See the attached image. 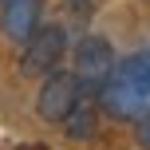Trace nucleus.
Masks as SVG:
<instances>
[{
	"mask_svg": "<svg viewBox=\"0 0 150 150\" xmlns=\"http://www.w3.org/2000/svg\"><path fill=\"white\" fill-rule=\"evenodd\" d=\"M115 63L119 59H115V47L107 36H79L71 44V71L79 79V87L91 95H99V87L111 79Z\"/></svg>",
	"mask_w": 150,
	"mask_h": 150,
	"instance_id": "3",
	"label": "nucleus"
},
{
	"mask_svg": "<svg viewBox=\"0 0 150 150\" xmlns=\"http://www.w3.org/2000/svg\"><path fill=\"white\" fill-rule=\"evenodd\" d=\"M44 20V0H0V36L12 44H28Z\"/></svg>",
	"mask_w": 150,
	"mask_h": 150,
	"instance_id": "5",
	"label": "nucleus"
},
{
	"mask_svg": "<svg viewBox=\"0 0 150 150\" xmlns=\"http://www.w3.org/2000/svg\"><path fill=\"white\" fill-rule=\"evenodd\" d=\"M99 95H91V91H83V99L75 103V111L63 119V130H67L71 138H91L95 134V122H99Z\"/></svg>",
	"mask_w": 150,
	"mask_h": 150,
	"instance_id": "6",
	"label": "nucleus"
},
{
	"mask_svg": "<svg viewBox=\"0 0 150 150\" xmlns=\"http://www.w3.org/2000/svg\"><path fill=\"white\" fill-rule=\"evenodd\" d=\"M83 99V87L79 79H75V71H52L44 75V83H40V95H36V115L44 122H55V127H63V119L75 111V103Z\"/></svg>",
	"mask_w": 150,
	"mask_h": 150,
	"instance_id": "4",
	"label": "nucleus"
},
{
	"mask_svg": "<svg viewBox=\"0 0 150 150\" xmlns=\"http://www.w3.org/2000/svg\"><path fill=\"white\" fill-rule=\"evenodd\" d=\"M67 55H71L67 28H63V24H40V28L32 32V40L24 44V52H20V71L28 75V79H44V75L59 71Z\"/></svg>",
	"mask_w": 150,
	"mask_h": 150,
	"instance_id": "2",
	"label": "nucleus"
},
{
	"mask_svg": "<svg viewBox=\"0 0 150 150\" xmlns=\"http://www.w3.org/2000/svg\"><path fill=\"white\" fill-rule=\"evenodd\" d=\"M146 103H150V47L146 52H130L127 59H119L111 79L99 87L103 115H111L119 122H134Z\"/></svg>",
	"mask_w": 150,
	"mask_h": 150,
	"instance_id": "1",
	"label": "nucleus"
},
{
	"mask_svg": "<svg viewBox=\"0 0 150 150\" xmlns=\"http://www.w3.org/2000/svg\"><path fill=\"white\" fill-rule=\"evenodd\" d=\"M134 142L142 150H150V103L138 111V119H134Z\"/></svg>",
	"mask_w": 150,
	"mask_h": 150,
	"instance_id": "7",
	"label": "nucleus"
}]
</instances>
